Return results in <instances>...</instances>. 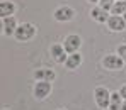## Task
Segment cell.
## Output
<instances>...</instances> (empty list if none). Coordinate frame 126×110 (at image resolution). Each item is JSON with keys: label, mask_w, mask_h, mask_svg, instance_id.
<instances>
[{"label": "cell", "mask_w": 126, "mask_h": 110, "mask_svg": "<svg viewBox=\"0 0 126 110\" xmlns=\"http://www.w3.org/2000/svg\"><path fill=\"white\" fill-rule=\"evenodd\" d=\"M53 19L56 22H70L75 19V9L70 5H60L53 12Z\"/></svg>", "instance_id": "4"}, {"label": "cell", "mask_w": 126, "mask_h": 110, "mask_svg": "<svg viewBox=\"0 0 126 110\" xmlns=\"http://www.w3.org/2000/svg\"><path fill=\"white\" fill-rule=\"evenodd\" d=\"M123 102H125V98L121 97V93H119V91H112V93H111V105H109V110H121Z\"/></svg>", "instance_id": "14"}, {"label": "cell", "mask_w": 126, "mask_h": 110, "mask_svg": "<svg viewBox=\"0 0 126 110\" xmlns=\"http://www.w3.org/2000/svg\"><path fill=\"white\" fill-rule=\"evenodd\" d=\"M63 47H65V51L68 53V54H72V53H79V49H80V46H82V37L79 36V34H68V36H65V39H63Z\"/></svg>", "instance_id": "5"}, {"label": "cell", "mask_w": 126, "mask_h": 110, "mask_svg": "<svg viewBox=\"0 0 126 110\" xmlns=\"http://www.w3.org/2000/svg\"><path fill=\"white\" fill-rule=\"evenodd\" d=\"M17 12V5L12 0H2L0 2V17H12Z\"/></svg>", "instance_id": "12"}, {"label": "cell", "mask_w": 126, "mask_h": 110, "mask_svg": "<svg viewBox=\"0 0 126 110\" xmlns=\"http://www.w3.org/2000/svg\"><path fill=\"white\" fill-rule=\"evenodd\" d=\"M82 54L80 53H72V54H68V58H66V61H65V68L66 69H77L79 66L82 65Z\"/></svg>", "instance_id": "13"}, {"label": "cell", "mask_w": 126, "mask_h": 110, "mask_svg": "<svg viewBox=\"0 0 126 110\" xmlns=\"http://www.w3.org/2000/svg\"><path fill=\"white\" fill-rule=\"evenodd\" d=\"M102 66L107 71H121L125 66V61L119 58L118 53H107L102 58Z\"/></svg>", "instance_id": "3"}, {"label": "cell", "mask_w": 126, "mask_h": 110, "mask_svg": "<svg viewBox=\"0 0 126 110\" xmlns=\"http://www.w3.org/2000/svg\"><path fill=\"white\" fill-rule=\"evenodd\" d=\"M123 17H125V21H126V14H125V15H123Z\"/></svg>", "instance_id": "21"}, {"label": "cell", "mask_w": 126, "mask_h": 110, "mask_svg": "<svg viewBox=\"0 0 126 110\" xmlns=\"http://www.w3.org/2000/svg\"><path fill=\"white\" fill-rule=\"evenodd\" d=\"M2 110H10V109H2Z\"/></svg>", "instance_id": "22"}, {"label": "cell", "mask_w": 126, "mask_h": 110, "mask_svg": "<svg viewBox=\"0 0 126 110\" xmlns=\"http://www.w3.org/2000/svg\"><path fill=\"white\" fill-rule=\"evenodd\" d=\"M116 53L119 54V58L126 63V44H119V46L116 47Z\"/></svg>", "instance_id": "16"}, {"label": "cell", "mask_w": 126, "mask_h": 110, "mask_svg": "<svg viewBox=\"0 0 126 110\" xmlns=\"http://www.w3.org/2000/svg\"><path fill=\"white\" fill-rule=\"evenodd\" d=\"M114 2H116V0H101L97 5H101L102 9H106V10H109V12H111V9H112V5H114Z\"/></svg>", "instance_id": "17"}, {"label": "cell", "mask_w": 126, "mask_h": 110, "mask_svg": "<svg viewBox=\"0 0 126 110\" xmlns=\"http://www.w3.org/2000/svg\"><path fill=\"white\" fill-rule=\"evenodd\" d=\"M58 110H65V109H58Z\"/></svg>", "instance_id": "23"}, {"label": "cell", "mask_w": 126, "mask_h": 110, "mask_svg": "<svg viewBox=\"0 0 126 110\" xmlns=\"http://www.w3.org/2000/svg\"><path fill=\"white\" fill-rule=\"evenodd\" d=\"M36 34H38V27L34 24H31V22H21L19 27H17V31H16V34H14V37H16L17 43H27V41L34 39Z\"/></svg>", "instance_id": "1"}, {"label": "cell", "mask_w": 126, "mask_h": 110, "mask_svg": "<svg viewBox=\"0 0 126 110\" xmlns=\"http://www.w3.org/2000/svg\"><path fill=\"white\" fill-rule=\"evenodd\" d=\"M106 25H107V29L111 32H123V31H126V21L123 15H111Z\"/></svg>", "instance_id": "10"}, {"label": "cell", "mask_w": 126, "mask_h": 110, "mask_svg": "<svg viewBox=\"0 0 126 110\" xmlns=\"http://www.w3.org/2000/svg\"><path fill=\"white\" fill-rule=\"evenodd\" d=\"M19 27V22L16 19V15L12 17H2V34L3 36H14L16 31Z\"/></svg>", "instance_id": "9"}, {"label": "cell", "mask_w": 126, "mask_h": 110, "mask_svg": "<svg viewBox=\"0 0 126 110\" xmlns=\"http://www.w3.org/2000/svg\"><path fill=\"white\" fill-rule=\"evenodd\" d=\"M89 15H90V19H92V21L97 22V24H107L109 17H111V12H109V10H106V9H102L101 5H92V9H90Z\"/></svg>", "instance_id": "6"}, {"label": "cell", "mask_w": 126, "mask_h": 110, "mask_svg": "<svg viewBox=\"0 0 126 110\" xmlns=\"http://www.w3.org/2000/svg\"><path fill=\"white\" fill-rule=\"evenodd\" d=\"M49 54L55 59V63H58V65H65V61L68 58V53L65 51L63 44H51L49 46Z\"/></svg>", "instance_id": "8"}, {"label": "cell", "mask_w": 126, "mask_h": 110, "mask_svg": "<svg viewBox=\"0 0 126 110\" xmlns=\"http://www.w3.org/2000/svg\"><path fill=\"white\" fill-rule=\"evenodd\" d=\"M119 93H121V97L126 100V85H123V87L119 88Z\"/></svg>", "instance_id": "18"}, {"label": "cell", "mask_w": 126, "mask_h": 110, "mask_svg": "<svg viewBox=\"0 0 126 110\" xmlns=\"http://www.w3.org/2000/svg\"><path fill=\"white\" fill-rule=\"evenodd\" d=\"M111 93L106 87H97L94 90V100H95V105L102 110H109L111 105Z\"/></svg>", "instance_id": "2"}, {"label": "cell", "mask_w": 126, "mask_h": 110, "mask_svg": "<svg viewBox=\"0 0 126 110\" xmlns=\"http://www.w3.org/2000/svg\"><path fill=\"white\" fill-rule=\"evenodd\" d=\"M51 83L49 81H36V85H34V90H32V93H34V98L36 100H44V98H48L49 95H51Z\"/></svg>", "instance_id": "7"}, {"label": "cell", "mask_w": 126, "mask_h": 110, "mask_svg": "<svg viewBox=\"0 0 126 110\" xmlns=\"http://www.w3.org/2000/svg\"><path fill=\"white\" fill-rule=\"evenodd\" d=\"M55 78H56V73L53 69H49V68H38L34 71V80L36 81H49V83H53Z\"/></svg>", "instance_id": "11"}, {"label": "cell", "mask_w": 126, "mask_h": 110, "mask_svg": "<svg viewBox=\"0 0 126 110\" xmlns=\"http://www.w3.org/2000/svg\"><path fill=\"white\" fill-rule=\"evenodd\" d=\"M87 2H89V3H90V5H97V3H99V2H101V0H87Z\"/></svg>", "instance_id": "19"}, {"label": "cell", "mask_w": 126, "mask_h": 110, "mask_svg": "<svg viewBox=\"0 0 126 110\" xmlns=\"http://www.w3.org/2000/svg\"><path fill=\"white\" fill-rule=\"evenodd\" d=\"M126 14V0H116L112 9H111V15H125Z\"/></svg>", "instance_id": "15"}, {"label": "cell", "mask_w": 126, "mask_h": 110, "mask_svg": "<svg viewBox=\"0 0 126 110\" xmlns=\"http://www.w3.org/2000/svg\"><path fill=\"white\" fill-rule=\"evenodd\" d=\"M121 110H126V100L123 102V107H121Z\"/></svg>", "instance_id": "20"}]
</instances>
